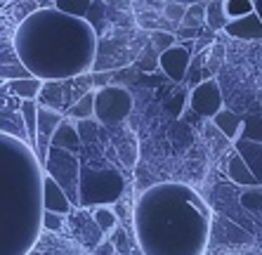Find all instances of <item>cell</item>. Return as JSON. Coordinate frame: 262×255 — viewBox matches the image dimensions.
I'll return each instance as SVG.
<instances>
[{
  "label": "cell",
  "mask_w": 262,
  "mask_h": 255,
  "mask_svg": "<svg viewBox=\"0 0 262 255\" xmlns=\"http://www.w3.org/2000/svg\"><path fill=\"white\" fill-rule=\"evenodd\" d=\"M71 206L73 203H71V199H69V194L64 192V187L57 182L55 177L45 175V210L67 215V213L71 210Z\"/></svg>",
  "instance_id": "8fae6325"
},
{
  "label": "cell",
  "mask_w": 262,
  "mask_h": 255,
  "mask_svg": "<svg viewBox=\"0 0 262 255\" xmlns=\"http://www.w3.org/2000/svg\"><path fill=\"white\" fill-rule=\"evenodd\" d=\"M255 5H257V12H260V17H262V0H255Z\"/></svg>",
  "instance_id": "836d02e7"
},
{
  "label": "cell",
  "mask_w": 262,
  "mask_h": 255,
  "mask_svg": "<svg viewBox=\"0 0 262 255\" xmlns=\"http://www.w3.org/2000/svg\"><path fill=\"white\" fill-rule=\"evenodd\" d=\"M227 175L232 177V182L241 184V187H255L257 184V177L253 175V170L248 168V163L244 161L241 154H232L229 156V163H227Z\"/></svg>",
  "instance_id": "4fadbf2b"
},
{
  "label": "cell",
  "mask_w": 262,
  "mask_h": 255,
  "mask_svg": "<svg viewBox=\"0 0 262 255\" xmlns=\"http://www.w3.org/2000/svg\"><path fill=\"white\" fill-rule=\"evenodd\" d=\"M156 64H161V52L156 48H146V52L142 55V59H140V69H144V71H154L156 69Z\"/></svg>",
  "instance_id": "83f0119b"
},
{
  "label": "cell",
  "mask_w": 262,
  "mask_h": 255,
  "mask_svg": "<svg viewBox=\"0 0 262 255\" xmlns=\"http://www.w3.org/2000/svg\"><path fill=\"white\" fill-rule=\"evenodd\" d=\"M114 253H116L114 241H104V243H99L97 248H95V255H114Z\"/></svg>",
  "instance_id": "1f68e13d"
},
{
  "label": "cell",
  "mask_w": 262,
  "mask_h": 255,
  "mask_svg": "<svg viewBox=\"0 0 262 255\" xmlns=\"http://www.w3.org/2000/svg\"><path fill=\"white\" fill-rule=\"evenodd\" d=\"M203 22H206V10L201 5H189V10H187V14H184L180 24L187 26V29H199Z\"/></svg>",
  "instance_id": "603a6c76"
},
{
  "label": "cell",
  "mask_w": 262,
  "mask_h": 255,
  "mask_svg": "<svg viewBox=\"0 0 262 255\" xmlns=\"http://www.w3.org/2000/svg\"><path fill=\"white\" fill-rule=\"evenodd\" d=\"M222 57H225V48L222 45H213V50H210V64H220L222 61Z\"/></svg>",
  "instance_id": "d6a6232c"
},
{
  "label": "cell",
  "mask_w": 262,
  "mask_h": 255,
  "mask_svg": "<svg viewBox=\"0 0 262 255\" xmlns=\"http://www.w3.org/2000/svg\"><path fill=\"white\" fill-rule=\"evenodd\" d=\"M225 33L229 38H236V40H262V17L260 12H253L248 17L234 19L225 26Z\"/></svg>",
  "instance_id": "9c48e42d"
},
{
  "label": "cell",
  "mask_w": 262,
  "mask_h": 255,
  "mask_svg": "<svg viewBox=\"0 0 262 255\" xmlns=\"http://www.w3.org/2000/svg\"><path fill=\"white\" fill-rule=\"evenodd\" d=\"M29 76H31V71L24 67V64H21V61H19V67H17V69H14V67H7V64H5V67H3V78H5V80L29 78Z\"/></svg>",
  "instance_id": "f1b7e54d"
},
{
  "label": "cell",
  "mask_w": 262,
  "mask_h": 255,
  "mask_svg": "<svg viewBox=\"0 0 262 255\" xmlns=\"http://www.w3.org/2000/svg\"><path fill=\"white\" fill-rule=\"evenodd\" d=\"M38 107L36 99H24L21 102V109H19V114H21V123H24L26 133H29V144L33 146V149H38Z\"/></svg>",
  "instance_id": "9a60e30c"
},
{
  "label": "cell",
  "mask_w": 262,
  "mask_h": 255,
  "mask_svg": "<svg viewBox=\"0 0 262 255\" xmlns=\"http://www.w3.org/2000/svg\"><path fill=\"white\" fill-rule=\"evenodd\" d=\"M0 196H3V255H26L45 218L43 161L29 142L0 135Z\"/></svg>",
  "instance_id": "3957f363"
},
{
  "label": "cell",
  "mask_w": 262,
  "mask_h": 255,
  "mask_svg": "<svg viewBox=\"0 0 262 255\" xmlns=\"http://www.w3.org/2000/svg\"><path fill=\"white\" fill-rule=\"evenodd\" d=\"M55 7L61 10L67 14H73V17H85L92 7V0H55Z\"/></svg>",
  "instance_id": "7402d4cb"
},
{
  "label": "cell",
  "mask_w": 262,
  "mask_h": 255,
  "mask_svg": "<svg viewBox=\"0 0 262 255\" xmlns=\"http://www.w3.org/2000/svg\"><path fill=\"white\" fill-rule=\"evenodd\" d=\"M69 116H71V118H78V121L95 118V92H85V95L69 109Z\"/></svg>",
  "instance_id": "ffe728a7"
},
{
  "label": "cell",
  "mask_w": 262,
  "mask_h": 255,
  "mask_svg": "<svg viewBox=\"0 0 262 255\" xmlns=\"http://www.w3.org/2000/svg\"><path fill=\"white\" fill-rule=\"evenodd\" d=\"M210 210L191 187L154 184L135 206V234L144 255H203Z\"/></svg>",
  "instance_id": "7a4b0ae2"
},
{
  "label": "cell",
  "mask_w": 262,
  "mask_h": 255,
  "mask_svg": "<svg viewBox=\"0 0 262 255\" xmlns=\"http://www.w3.org/2000/svg\"><path fill=\"white\" fill-rule=\"evenodd\" d=\"M175 45V33L170 31H151V48H156L159 52H165V50H170Z\"/></svg>",
  "instance_id": "cb8c5ba5"
},
{
  "label": "cell",
  "mask_w": 262,
  "mask_h": 255,
  "mask_svg": "<svg viewBox=\"0 0 262 255\" xmlns=\"http://www.w3.org/2000/svg\"><path fill=\"white\" fill-rule=\"evenodd\" d=\"M189 104L199 116H203V118H215L220 111L225 109V107H222V90H220L217 80L206 78L199 85H194V88H191V95H189Z\"/></svg>",
  "instance_id": "52a82bcc"
},
{
  "label": "cell",
  "mask_w": 262,
  "mask_h": 255,
  "mask_svg": "<svg viewBox=\"0 0 262 255\" xmlns=\"http://www.w3.org/2000/svg\"><path fill=\"white\" fill-rule=\"evenodd\" d=\"M241 206L246 210H262V192L260 189H248L241 194Z\"/></svg>",
  "instance_id": "4316f807"
},
{
  "label": "cell",
  "mask_w": 262,
  "mask_h": 255,
  "mask_svg": "<svg viewBox=\"0 0 262 255\" xmlns=\"http://www.w3.org/2000/svg\"><path fill=\"white\" fill-rule=\"evenodd\" d=\"M92 218H95V222H97V227L102 231H114L118 225V215L114 213L111 206H97L95 213H92Z\"/></svg>",
  "instance_id": "44dd1931"
},
{
  "label": "cell",
  "mask_w": 262,
  "mask_h": 255,
  "mask_svg": "<svg viewBox=\"0 0 262 255\" xmlns=\"http://www.w3.org/2000/svg\"><path fill=\"white\" fill-rule=\"evenodd\" d=\"M241 137L253 140V142H262V116H260V118H250V121L244 123Z\"/></svg>",
  "instance_id": "484cf974"
},
{
  "label": "cell",
  "mask_w": 262,
  "mask_h": 255,
  "mask_svg": "<svg viewBox=\"0 0 262 255\" xmlns=\"http://www.w3.org/2000/svg\"><path fill=\"white\" fill-rule=\"evenodd\" d=\"M78 133H80V140H95L97 137V125L92 123V118H88V121H78Z\"/></svg>",
  "instance_id": "f546056e"
},
{
  "label": "cell",
  "mask_w": 262,
  "mask_h": 255,
  "mask_svg": "<svg viewBox=\"0 0 262 255\" xmlns=\"http://www.w3.org/2000/svg\"><path fill=\"white\" fill-rule=\"evenodd\" d=\"M213 123L217 125V130L225 135L227 140L236 142L238 137H241V130H244V121H241V118H238L234 111L222 109V111H220V114L213 118Z\"/></svg>",
  "instance_id": "5bb4252c"
},
{
  "label": "cell",
  "mask_w": 262,
  "mask_h": 255,
  "mask_svg": "<svg viewBox=\"0 0 262 255\" xmlns=\"http://www.w3.org/2000/svg\"><path fill=\"white\" fill-rule=\"evenodd\" d=\"M80 142H83V140H80L78 128L64 118V121H61V125L57 128V133L52 135V142H50V144L59 146V149H69V152H71V149H76V146L80 144Z\"/></svg>",
  "instance_id": "2e32d148"
},
{
  "label": "cell",
  "mask_w": 262,
  "mask_h": 255,
  "mask_svg": "<svg viewBox=\"0 0 262 255\" xmlns=\"http://www.w3.org/2000/svg\"><path fill=\"white\" fill-rule=\"evenodd\" d=\"M43 83L45 80L36 78V76H29V78L10 80V90L24 102V99H36L40 95V90H43Z\"/></svg>",
  "instance_id": "e0dca14e"
},
{
  "label": "cell",
  "mask_w": 262,
  "mask_h": 255,
  "mask_svg": "<svg viewBox=\"0 0 262 255\" xmlns=\"http://www.w3.org/2000/svg\"><path fill=\"white\" fill-rule=\"evenodd\" d=\"M187 10H189V7L182 5L180 0H170V3H165V7H163V17L168 19V22H182Z\"/></svg>",
  "instance_id": "d4e9b609"
},
{
  "label": "cell",
  "mask_w": 262,
  "mask_h": 255,
  "mask_svg": "<svg viewBox=\"0 0 262 255\" xmlns=\"http://www.w3.org/2000/svg\"><path fill=\"white\" fill-rule=\"evenodd\" d=\"M222 5H225V14H227V19H229V22L257 12L255 0H222Z\"/></svg>",
  "instance_id": "ac0fdd59"
},
{
  "label": "cell",
  "mask_w": 262,
  "mask_h": 255,
  "mask_svg": "<svg viewBox=\"0 0 262 255\" xmlns=\"http://www.w3.org/2000/svg\"><path fill=\"white\" fill-rule=\"evenodd\" d=\"M236 152L244 156L248 168L253 170V175L257 177V182H262V142H253V140H246V137H238Z\"/></svg>",
  "instance_id": "7c38bea8"
},
{
  "label": "cell",
  "mask_w": 262,
  "mask_h": 255,
  "mask_svg": "<svg viewBox=\"0 0 262 255\" xmlns=\"http://www.w3.org/2000/svg\"><path fill=\"white\" fill-rule=\"evenodd\" d=\"M61 121H64V116H61L59 111L50 109V107H40V109H38V149L43 144L50 152V146H52L50 144V142H52V135L57 133V128L61 125Z\"/></svg>",
  "instance_id": "30bf717a"
},
{
  "label": "cell",
  "mask_w": 262,
  "mask_h": 255,
  "mask_svg": "<svg viewBox=\"0 0 262 255\" xmlns=\"http://www.w3.org/2000/svg\"><path fill=\"white\" fill-rule=\"evenodd\" d=\"M45 175L55 177L57 182L64 187L69 194L71 203H78V187H80V168L78 158L73 156L69 149H59V146H50L48 156L43 161Z\"/></svg>",
  "instance_id": "5b68a950"
},
{
  "label": "cell",
  "mask_w": 262,
  "mask_h": 255,
  "mask_svg": "<svg viewBox=\"0 0 262 255\" xmlns=\"http://www.w3.org/2000/svg\"><path fill=\"white\" fill-rule=\"evenodd\" d=\"M206 24L210 26L213 31H225V26L229 24V19L225 14V5H222V0H213V3H208L206 7Z\"/></svg>",
  "instance_id": "d6986e66"
},
{
  "label": "cell",
  "mask_w": 262,
  "mask_h": 255,
  "mask_svg": "<svg viewBox=\"0 0 262 255\" xmlns=\"http://www.w3.org/2000/svg\"><path fill=\"white\" fill-rule=\"evenodd\" d=\"M133 111V95L121 85H104L95 90V118L104 125L123 123Z\"/></svg>",
  "instance_id": "8992f818"
},
{
  "label": "cell",
  "mask_w": 262,
  "mask_h": 255,
  "mask_svg": "<svg viewBox=\"0 0 262 255\" xmlns=\"http://www.w3.org/2000/svg\"><path fill=\"white\" fill-rule=\"evenodd\" d=\"M189 64H191L189 50L180 48V45H172L170 50L161 52V64H159V67L163 69L165 76H168L170 80H175V83H182V80L187 78Z\"/></svg>",
  "instance_id": "ba28073f"
},
{
  "label": "cell",
  "mask_w": 262,
  "mask_h": 255,
  "mask_svg": "<svg viewBox=\"0 0 262 255\" xmlns=\"http://www.w3.org/2000/svg\"><path fill=\"white\" fill-rule=\"evenodd\" d=\"M125 180L114 168H80V187H78V203L80 206H114L123 196Z\"/></svg>",
  "instance_id": "277c9868"
},
{
  "label": "cell",
  "mask_w": 262,
  "mask_h": 255,
  "mask_svg": "<svg viewBox=\"0 0 262 255\" xmlns=\"http://www.w3.org/2000/svg\"><path fill=\"white\" fill-rule=\"evenodd\" d=\"M61 218H64V215H59V213L45 210L43 227H45V229H50V231H59V229H61Z\"/></svg>",
  "instance_id": "4dcf8cb0"
},
{
  "label": "cell",
  "mask_w": 262,
  "mask_h": 255,
  "mask_svg": "<svg viewBox=\"0 0 262 255\" xmlns=\"http://www.w3.org/2000/svg\"><path fill=\"white\" fill-rule=\"evenodd\" d=\"M17 59L40 80H69L95 67L97 31L85 17L40 7L19 22L12 36Z\"/></svg>",
  "instance_id": "6da1fadb"
}]
</instances>
